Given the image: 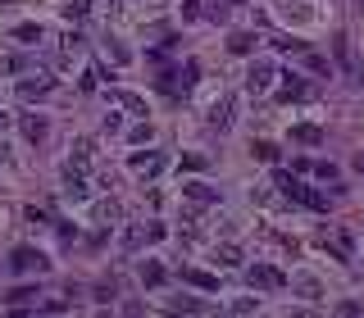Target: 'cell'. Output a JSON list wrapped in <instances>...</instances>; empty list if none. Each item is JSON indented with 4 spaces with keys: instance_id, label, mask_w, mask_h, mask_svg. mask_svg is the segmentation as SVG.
Here are the masks:
<instances>
[{
    "instance_id": "cell-1",
    "label": "cell",
    "mask_w": 364,
    "mask_h": 318,
    "mask_svg": "<svg viewBox=\"0 0 364 318\" xmlns=\"http://www.w3.org/2000/svg\"><path fill=\"white\" fill-rule=\"evenodd\" d=\"M10 268L14 273H50V259H46V250H37V246H14Z\"/></svg>"
},
{
    "instance_id": "cell-2",
    "label": "cell",
    "mask_w": 364,
    "mask_h": 318,
    "mask_svg": "<svg viewBox=\"0 0 364 318\" xmlns=\"http://www.w3.org/2000/svg\"><path fill=\"white\" fill-rule=\"evenodd\" d=\"M274 82H278V64L274 59H255V64L246 68V91H251V96H269Z\"/></svg>"
},
{
    "instance_id": "cell-3",
    "label": "cell",
    "mask_w": 364,
    "mask_h": 318,
    "mask_svg": "<svg viewBox=\"0 0 364 318\" xmlns=\"http://www.w3.org/2000/svg\"><path fill=\"white\" fill-rule=\"evenodd\" d=\"M164 164H169V159L160 150H146V155H133V159H128L133 177H142V182H146V177H160V173H164Z\"/></svg>"
},
{
    "instance_id": "cell-4",
    "label": "cell",
    "mask_w": 364,
    "mask_h": 318,
    "mask_svg": "<svg viewBox=\"0 0 364 318\" xmlns=\"http://www.w3.org/2000/svg\"><path fill=\"white\" fill-rule=\"evenodd\" d=\"M337 64H342V73L351 77V82H364V64H360V55H355L351 37H337Z\"/></svg>"
},
{
    "instance_id": "cell-5",
    "label": "cell",
    "mask_w": 364,
    "mask_h": 318,
    "mask_svg": "<svg viewBox=\"0 0 364 318\" xmlns=\"http://www.w3.org/2000/svg\"><path fill=\"white\" fill-rule=\"evenodd\" d=\"M160 237H164V228H160V223H133V228H128V237H123V246H128V250H142L146 241H160Z\"/></svg>"
},
{
    "instance_id": "cell-6",
    "label": "cell",
    "mask_w": 364,
    "mask_h": 318,
    "mask_svg": "<svg viewBox=\"0 0 364 318\" xmlns=\"http://www.w3.org/2000/svg\"><path fill=\"white\" fill-rule=\"evenodd\" d=\"M251 286H260V291H278V286H287V277L278 273V268H269V264H251Z\"/></svg>"
},
{
    "instance_id": "cell-7",
    "label": "cell",
    "mask_w": 364,
    "mask_h": 318,
    "mask_svg": "<svg viewBox=\"0 0 364 318\" xmlns=\"http://www.w3.org/2000/svg\"><path fill=\"white\" fill-rule=\"evenodd\" d=\"M50 87H55V82H50V73H28V77L19 82V96H23V100H37V96H46Z\"/></svg>"
},
{
    "instance_id": "cell-8",
    "label": "cell",
    "mask_w": 364,
    "mask_h": 318,
    "mask_svg": "<svg viewBox=\"0 0 364 318\" xmlns=\"http://www.w3.org/2000/svg\"><path fill=\"white\" fill-rule=\"evenodd\" d=\"M64 196H68V200H87V196H91V191H87V177L77 173L73 164H64Z\"/></svg>"
},
{
    "instance_id": "cell-9",
    "label": "cell",
    "mask_w": 364,
    "mask_h": 318,
    "mask_svg": "<svg viewBox=\"0 0 364 318\" xmlns=\"http://www.w3.org/2000/svg\"><path fill=\"white\" fill-rule=\"evenodd\" d=\"M291 291H296V296H305V300H323V282H319V277H309V273H296V277H291Z\"/></svg>"
},
{
    "instance_id": "cell-10",
    "label": "cell",
    "mask_w": 364,
    "mask_h": 318,
    "mask_svg": "<svg viewBox=\"0 0 364 318\" xmlns=\"http://www.w3.org/2000/svg\"><path fill=\"white\" fill-rule=\"evenodd\" d=\"M182 196L196 200V205H214V200H219V191H214L210 182H182Z\"/></svg>"
},
{
    "instance_id": "cell-11",
    "label": "cell",
    "mask_w": 364,
    "mask_h": 318,
    "mask_svg": "<svg viewBox=\"0 0 364 318\" xmlns=\"http://www.w3.org/2000/svg\"><path fill=\"white\" fill-rule=\"evenodd\" d=\"M291 200H296V205H305V209H319V214L328 209V196H323V191H314V187H305V182L296 187V196H291Z\"/></svg>"
},
{
    "instance_id": "cell-12",
    "label": "cell",
    "mask_w": 364,
    "mask_h": 318,
    "mask_svg": "<svg viewBox=\"0 0 364 318\" xmlns=\"http://www.w3.org/2000/svg\"><path fill=\"white\" fill-rule=\"evenodd\" d=\"M282 82H287V87L278 91V100H305L309 96V87H305V77H300V73H287Z\"/></svg>"
},
{
    "instance_id": "cell-13",
    "label": "cell",
    "mask_w": 364,
    "mask_h": 318,
    "mask_svg": "<svg viewBox=\"0 0 364 318\" xmlns=\"http://www.w3.org/2000/svg\"><path fill=\"white\" fill-rule=\"evenodd\" d=\"M46 132H50V123H46L41 114H23V137H28V141H46Z\"/></svg>"
},
{
    "instance_id": "cell-14",
    "label": "cell",
    "mask_w": 364,
    "mask_h": 318,
    "mask_svg": "<svg viewBox=\"0 0 364 318\" xmlns=\"http://www.w3.org/2000/svg\"><path fill=\"white\" fill-rule=\"evenodd\" d=\"M255 46H260V37H255V32H232L228 37V50H232V55H255Z\"/></svg>"
},
{
    "instance_id": "cell-15",
    "label": "cell",
    "mask_w": 364,
    "mask_h": 318,
    "mask_svg": "<svg viewBox=\"0 0 364 318\" xmlns=\"http://www.w3.org/2000/svg\"><path fill=\"white\" fill-rule=\"evenodd\" d=\"M210 123H214L219 132L232 128V100H214V105H210Z\"/></svg>"
},
{
    "instance_id": "cell-16",
    "label": "cell",
    "mask_w": 364,
    "mask_h": 318,
    "mask_svg": "<svg viewBox=\"0 0 364 318\" xmlns=\"http://www.w3.org/2000/svg\"><path fill=\"white\" fill-rule=\"evenodd\" d=\"M291 141H300V146H319V141H323V132L314 128V123H300V128H291Z\"/></svg>"
},
{
    "instance_id": "cell-17",
    "label": "cell",
    "mask_w": 364,
    "mask_h": 318,
    "mask_svg": "<svg viewBox=\"0 0 364 318\" xmlns=\"http://www.w3.org/2000/svg\"><path fill=\"white\" fill-rule=\"evenodd\" d=\"M182 277H187L191 286H200V291H219V277H210V273H200V268H182Z\"/></svg>"
},
{
    "instance_id": "cell-18",
    "label": "cell",
    "mask_w": 364,
    "mask_h": 318,
    "mask_svg": "<svg viewBox=\"0 0 364 318\" xmlns=\"http://www.w3.org/2000/svg\"><path fill=\"white\" fill-rule=\"evenodd\" d=\"M164 277H169V273H164V264H160V259H146V264H142V282H146V286H160Z\"/></svg>"
},
{
    "instance_id": "cell-19",
    "label": "cell",
    "mask_w": 364,
    "mask_h": 318,
    "mask_svg": "<svg viewBox=\"0 0 364 318\" xmlns=\"http://www.w3.org/2000/svg\"><path fill=\"white\" fill-rule=\"evenodd\" d=\"M119 105H123L128 114H137V119H146V100L133 96V91H119Z\"/></svg>"
},
{
    "instance_id": "cell-20",
    "label": "cell",
    "mask_w": 364,
    "mask_h": 318,
    "mask_svg": "<svg viewBox=\"0 0 364 318\" xmlns=\"http://www.w3.org/2000/svg\"><path fill=\"white\" fill-rule=\"evenodd\" d=\"M128 141H133V146H151L155 128H151V123H137V128H128Z\"/></svg>"
},
{
    "instance_id": "cell-21",
    "label": "cell",
    "mask_w": 364,
    "mask_h": 318,
    "mask_svg": "<svg viewBox=\"0 0 364 318\" xmlns=\"http://www.w3.org/2000/svg\"><path fill=\"white\" fill-rule=\"evenodd\" d=\"M169 309H182V314H205V305H200L196 296H178V300H169Z\"/></svg>"
},
{
    "instance_id": "cell-22",
    "label": "cell",
    "mask_w": 364,
    "mask_h": 318,
    "mask_svg": "<svg viewBox=\"0 0 364 318\" xmlns=\"http://www.w3.org/2000/svg\"><path fill=\"white\" fill-rule=\"evenodd\" d=\"M282 19H287V23H309V19H314V10H309V5H287Z\"/></svg>"
},
{
    "instance_id": "cell-23",
    "label": "cell",
    "mask_w": 364,
    "mask_h": 318,
    "mask_svg": "<svg viewBox=\"0 0 364 318\" xmlns=\"http://www.w3.org/2000/svg\"><path fill=\"white\" fill-rule=\"evenodd\" d=\"M87 10H91L87 0H68V5H64V10H59V14H64L68 23H77V19H87Z\"/></svg>"
},
{
    "instance_id": "cell-24",
    "label": "cell",
    "mask_w": 364,
    "mask_h": 318,
    "mask_svg": "<svg viewBox=\"0 0 364 318\" xmlns=\"http://www.w3.org/2000/svg\"><path fill=\"white\" fill-rule=\"evenodd\" d=\"M91 150H96V141H91V137H77V141H73V159H77V164H87Z\"/></svg>"
},
{
    "instance_id": "cell-25",
    "label": "cell",
    "mask_w": 364,
    "mask_h": 318,
    "mask_svg": "<svg viewBox=\"0 0 364 318\" xmlns=\"http://www.w3.org/2000/svg\"><path fill=\"white\" fill-rule=\"evenodd\" d=\"M251 155H255V159H265V164H274V159H278V146L274 141H255Z\"/></svg>"
},
{
    "instance_id": "cell-26",
    "label": "cell",
    "mask_w": 364,
    "mask_h": 318,
    "mask_svg": "<svg viewBox=\"0 0 364 318\" xmlns=\"http://www.w3.org/2000/svg\"><path fill=\"white\" fill-rule=\"evenodd\" d=\"M214 264H223V268H228V264H242V250H237V246H219V250H214Z\"/></svg>"
},
{
    "instance_id": "cell-27",
    "label": "cell",
    "mask_w": 364,
    "mask_h": 318,
    "mask_svg": "<svg viewBox=\"0 0 364 318\" xmlns=\"http://www.w3.org/2000/svg\"><path fill=\"white\" fill-rule=\"evenodd\" d=\"M14 37H19V41H41V23H19Z\"/></svg>"
},
{
    "instance_id": "cell-28",
    "label": "cell",
    "mask_w": 364,
    "mask_h": 318,
    "mask_svg": "<svg viewBox=\"0 0 364 318\" xmlns=\"http://www.w3.org/2000/svg\"><path fill=\"white\" fill-rule=\"evenodd\" d=\"M232 314H260V300L255 296H237L232 300Z\"/></svg>"
},
{
    "instance_id": "cell-29",
    "label": "cell",
    "mask_w": 364,
    "mask_h": 318,
    "mask_svg": "<svg viewBox=\"0 0 364 318\" xmlns=\"http://www.w3.org/2000/svg\"><path fill=\"white\" fill-rule=\"evenodd\" d=\"M196 73H200V64H196V59H187V68L178 73V77H182V91H187V87H196Z\"/></svg>"
},
{
    "instance_id": "cell-30",
    "label": "cell",
    "mask_w": 364,
    "mask_h": 318,
    "mask_svg": "<svg viewBox=\"0 0 364 318\" xmlns=\"http://www.w3.org/2000/svg\"><path fill=\"white\" fill-rule=\"evenodd\" d=\"M105 46H110L114 64H128V59H133V55H128V46H123V41H114V37H110V41H105Z\"/></svg>"
},
{
    "instance_id": "cell-31",
    "label": "cell",
    "mask_w": 364,
    "mask_h": 318,
    "mask_svg": "<svg viewBox=\"0 0 364 318\" xmlns=\"http://www.w3.org/2000/svg\"><path fill=\"white\" fill-rule=\"evenodd\" d=\"M182 168H210V155H182Z\"/></svg>"
},
{
    "instance_id": "cell-32",
    "label": "cell",
    "mask_w": 364,
    "mask_h": 318,
    "mask_svg": "<svg viewBox=\"0 0 364 318\" xmlns=\"http://www.w3.org/2000/svg\"><path fill=\"white\" fill-rule=\"evenodd\" d=\"M337 314L355 318V314H364V305H360V300H342V305H337Z\"/></svg>"
},
{
    "instance_id": "cell-33",
    "label": "cell",
    "mask_w": 364,
    "mask_h": 318,
    "mask_svg": "<svg viewBox=\"0 0 364 318\" xmlns=\"http://www.w3.org/2000/svg\"><path fill=\"white\" fill-rule=\"evenodd\" d=\"M305 55V50H300ZM305 64H309V73H328V59H319V55H305Z\"/></svg>"
},
{
    "instance_id": "cell-34",
    "label": "cell",
    "mask_w": 364,
    "mask_h": 318,
    "mask_svg": "<svg viewBox=\"0 0 364 318\" xmlns=\"http://www.w3.org/2000/svg\"><path fill=\"white\" fill-rule=\"evenodd\" d=\"M23 300H32V286H19V291L10 296V305H23Z\"/></svg>"
},
{
    "instance_id": "cell-35",
    "label": "cell",
    "mask_w": 364,
    "mask_h": 318,
    "mask_svg": "<svg viewBox=\"0 0 364 318\" xmlns=\"http://www.w3.org/2000/svg\"><path fill=\"white\" fill-rule=\"evenodd\" d=\"M314 173H319L323 182H332V177H337V168H332V164H314Z\"/></svg>"
},
{
    "instance_id": "cell-36",
    "label": "cell",
    "mask_w": 364,
    "mask_h": 318,
    "mask_svg": "<svg viewBox=\"0 0 364 318\" xmlns=\"http://www.w3.org/2000/svg\"><path fill=\"white\" fill-rule=\"evenodd\" d=\"M200 14V0H187V5H182V19H196Z\"/></svg>"
},
{
    "instance_id": "cell-37",
    "label": "cell",
    "mask_w": 364,
    "mask_h": 318,
    "mask_svg": "<svg viewBox=\"0 0 364 318\" xmlns=\"http://www.w3.org/2000/svg\"><path fill=\"white\" fill-rule=\"evenodd\" d=\"M10 123H14V114H5V110H0V132H10Z\"/></svg>"
},
{
    "instance_id": "cell-38",
    "label": "cell",
    "mask_w": 364,
    "mask_h": 318,
    "mask_svg": "<svg viewBox=\"0 0 364 318\" xmlns=\"http://www.w3.org/2000/svg\"><path fill=\"white\" fill-rule=\"evenodd\" d=\"M355 164H360V173H364V150H360V159H355Z\"/></svg>"
},
{
    "instance_id": "cell-39",
    "label": "cell",
    "mask_w": 364,
    "mask_h": 318,
    "mask_svg": "<svg viewBox=\"0 0 364 318\" xmlns=\"http://www.w3.org/2000/svg\"><path fill=\"white\" fill-rule=\"evenodd\" d=\"M228 5H246V0H228Z\"/></svg>"
}]
</instances>
